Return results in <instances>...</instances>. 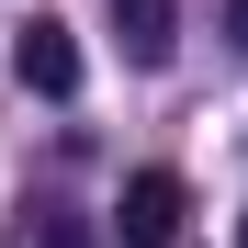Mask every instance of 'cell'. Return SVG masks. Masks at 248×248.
<instances>
[{"instance_id":"cell-1","label":"cell","mask_w":248,"mask_h":248,"mask_svg":"<svg viewBox=\"0 0 248 248\" xmlns=\"http://www.w3.org/2000/svg\"><path fill=\"white\" fill-rule=\"evenodd\" d=\"M181 215H192L181 170H136V181H124V203H113V237H124V248H170Z\"/></svg>"},{"instance_id":"cell-3","label":"cell","mask_w":248,"mask_h":248,"mask_svg":"<svg viewBox=\"0 0 248 248\" xmlns=\"http://www.w3.org/2000/svg\"><path fill=\"white\" fill-rule=\"evenodd\" d=\"M170 23H181L170 0H113V34H124V57H136V68H170V46H181Z\"/></svg>"},{"instance_id":"cell-4","label":"cell","mask_w":248,"mask_h":248,"mask_svg":"<svg viewBox=\"0 0 248 248\" xmlns=\"http://www.w3.org/2000/svg\"><path fill=\"white\" fill-rule=\"evenodd\" d=\"M237 34H248V0H237Z\"/></svg>"},{"instance_id":"cell-2","label":"cell","mask_w":248,"mask_h":248,"mask_svg":"<svg viewBox=\"0 0 248 248\" xmlns=\"http://www.w3.org/2000/svg\"><path fill=\"white\" fill-rule=\"evenodd\" d=\"M12 68H23V91H46V102H68V91H79V34H68L57 12H34V23L12 34Z\"/></svg>"}]
</instances>
